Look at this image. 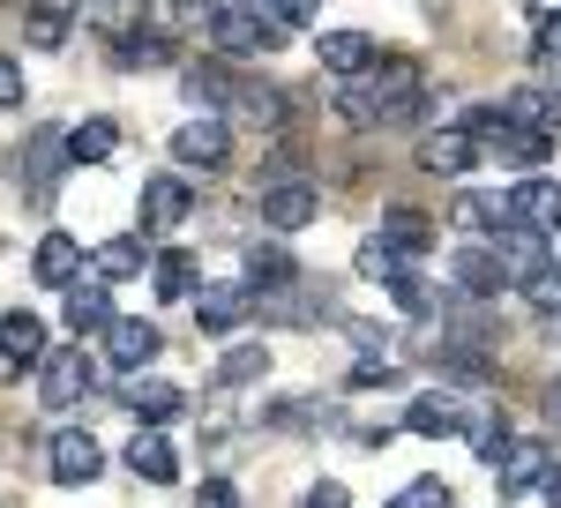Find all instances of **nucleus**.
Segmentation results:
<instances>
[{"label": "nucleus", "mask_w": 561, "mask_h": 508, "mask_svg": "<svg viewBox=\"0 0 561 508\" xmlns=\"http://www.w3.org/2000/svg\"><path fill=\"white\" fill-rule=\"evenodd\" d=\"M479 158H486V150L472 142V127H434V135H420V172L465 180V172H472Z\"/></svg>", "instance_id": "10"}, {"label": "nucleus", "mask_w": 561, "mask_h": 508, "mask_svg": "<svg viewBox=\"0 0 561 508\" xmlns=\"http://www.w3.org/2000/svg\"><path fill=\"white\" fill-rule=\"evenodd\" d=\"M31 277H38L45 292H68V285H83V240H76V232H45L38 254H31Z\"/></svg>", "instance_id": "14"}, {"label": "nucleus", "mask_w": 561, "mask_h": 508, "mask_svg": "<svg viewBox=\"0 0 561 508\" xmlns=\"http://www.w3.org/2000/svg\"><path fill=\"white\" fill-rule=\"evenodd\" d=\"M173 158L187 172H217L225 158H232V127H225V113H195V120L173 127Z\"/></svg>", "instance_id": "4"}, {"label": "nucleus", "mask_w": 561, "mask_h": 508, "mask_svg": "<svg viewBox=\"0 0 561 508\" xmlns=\"http://www.w3.org/2000/svg\"><path fill=\"white\" fill-rule=\"evenodd\" d=\"M486 158H502V165H517V172H539L547 158H554V127H539V120H502V135L486 142Z\"/></svg>", "instance_id": "9"}, {"label": "nucleus", "mask_w": 561, "mask_h": 508, "mask_svg": "<svg viewBox=\"0 0 561 508\" xmlns=\"http://www.w3.org/2000/svg\"><path fill=\"white\" fill-rule=\"evenodd\" d=\"M449 277H457V292H502V285H510L494 247H457L449 254Z\"/></svg>", "instance_id": "26"}, {"label": "nucleus", "mask_w": 561, "mask_h": 508, "mask_svg": "<svg viewBox=\"0 0 561 508\" xmlns=\"http://www.w3.org/2000/svg\"><path fill=\"white\" fill-rule=\"evenodd\" d=\"M128 471L142 478V486H173V478H180V457H173V441H165V426H135Z\"/></svg>", "instance_id": "18"}, {"label": "nucleus", "mask_w": 561, "mask_h": 508, "mask_svg": "<svg viewBox=\"0 0 561 508\" xmlns=\"http://www.w3.org/2000/svg\"><path fill=\"white\" fill-rule=\"evenodd\" d=\"M60 314H68L76 344H83V337H105V330L121 322V314H113V285H98V277H90V285H68V307H60Z\"/></svg>", "instance_id": "19"}, {"label": "nucleus", "mask_w": 561, "mask_h": 508, "mask_svg": "<svg viewBox=\"0 0 561 508\" xmlns=\"http://www.w3.org/2000/svg\"><path fill=\"white\" fill-rule=\"evenodd\" d=\"M285 90L277 83H232V97H225V120H248V127H262V135H277L285 127Z\"/></svg>", "instance_id": "17"}, {"label": "nucleus", "mask_w": 561, "mask_h": 508, "mask_svg": "<svg viewBox=\"0 0 561 508\" xmlns=\"http://www.w3.org/2000/svg\"><path fill=\"white\" fill-rule=\"evenodd\" d=\"M98 344H105V359H113L121 374H150V359L165 351V337H158V322H128V314H121V322H113V330H105Z\"/></svg>", "instance_id": "11"}, {"label": "nucleus", "mask_w": 561, "mask_h": 508, "mask_svg": "<svg viewBox=\"0 0 561 508\" xmlns=\"http://www.w3.org/2000/svg\"><path fill=\"white\" fill-rule=\"evenodd\" d=\"M389 307H397L404 322H420V314H434V285H427V277H412V269H404V277L389 285Z\"/></svg>", "instance_id": "37"}, {"label": "nucleus", "mask_w": 561, "mask_h": 508, "mask_svg": "<svg viewBox=\"0 0 561 508\" xmlns=\"http://www.w3.org/2000/svg\"><path fill=\"white\" fill-rule=\"evenodd\" d=\"M375 232H382L389 247H404V254L434 247V217L427 210H382V224H375Z\"/></svg>", "instance_id": "33"}, {"label": "nucleus", "mask_w": 561, "mask_h": 508, "mask_svg": "<svg viewBox=\"0 0 561 508\" xmlns=\"http://www.w3.org/2000/svg\"><path fill=\"white\" fill-rule=\"evenodd\" d=\"M60 150H68V165H105V158L121 150V127L113 120H76L60 135Z\"/></svg>", "instance_id": "25"}, {"label": "nucleus", "mask_w": 561, "mask_h": 508, "mask_svg": "<svg viewBox=\"0 0 561 508\" xmlns=\"http://www.w3.org/2000/svg\"><path fill=\"white\" fill-rule=\"evenodd\" d=\"M322 217V187L314 180H270L262 187V224L270 232H307Z\"/></svg>", "instance_id": "5"}, {"label": "nucleus", "mask_w": 561, "mask_h": 508, "mask_svg": "<svg viewBox=\"0 0 561 508\" xmlns=\"http://www.w3.org/2000/svg\"><path fill=\"white\" fill-rule=\"evenodd\" d=\"M90 381H98V367L83 359V344H60V351H45V367H38V396H45V412H68V404H83Z\"/></svg>", "instance_id": "3"}, {"label": "nucleus", "mask_w": 561, "mask_h": 508, "mask_svg": "<svg viewBox=\"0 0 561 508\" xmlns=\"http://www.w3.org/2000/svg\"><path fill=\"white\" fill-rule=\"evenodd\" d=\"M180 90H187V105H195V113H225V97H232V76H225L217 60H195V68L180 76Z\"/></svg>", "instance_id": "28"}, {"label": "nucleus", "mask_w": 561, "mask_h": 508, "mask_svg": "<svg viewBox=\"0 0 561 508\" xmlns=\"http://www.w3.org/2000/svg\"><path fill=\"white\" fill-rule=\"evenodd\" d=\"M15 8H23V0H15Z\"/></svg>", "instance_id": "47"}, {"label": "nucleus", "mask_w": 561, "mask_h": 508, "mask_svg": "<svg viewBox=\"0 0 561 508\" xmlns=\"http://www.w3.org/2000/svg\"><path fill=\"white\" fill-rule=\"evenodd\" d=\"M345 381H352V389H389V381H397V367H389V359H359Z\"/></svg>", "instance_id": "40"}, {"label": "nucleus", "mask_w": 561, "mask_h": 508, "mask_svg": "<svg viewBox=\"0 0 561 508\" xmlns=\"http://www.w3.org/2000/svg\"><path fill=\"white\" fill-rule=\"evenodd\" d=\"M142 262H150V240L121 232V240H98L90 247V277L98 285H121V277H142Z\"/></svg>", "instance_id": "22"}, {"label": "nucleus", "mask_w": 561, "mask_h": 508, "mask_svg": "<svg viewBox=\"0 0 561 508\" xmlns=\"http://www.w3.org/2000/svg\"><path fill=\"white\" fill-rule=\"evenodd\" d=\"M150 285H158V299H195V254L187 247L150 254Z\"/></svg>", "instance_id": "29"}, {"label": "nucleus", "mask_w": 561, "mask_h": 508, "mask_svg": "<svg viewBox=\"0 0 561 508\" xmlns=\"http://www.w3.org/2000/svg\"><path fill=\"white\" fill-rule=\"evenodd\" d=\"M502 210H510V224H524V232H547V240H554L561 187H554V180H510V195H502Z\"/></svg>", "instance_id": "12"}, {"label": "nucleus", "mask_w": 561, "mask_h": 508, "mask_svg": "<svg viewBox=\"0 0 561 508\" xmlns=\"http://www.w3.org/2000/svg\"><path fill=\"white\" fill-rule=\"evenodd\" d=\"M195 508H240L232 478H203V486H195Z\"/></svg>", "instance_id": "42"}, {"label": "nucleus", "mask_w": 561, "mask_h": 508, "mask_svg": "<svg viewBox=\"0 0 561 508\" xmlns=\"http://www.w3.org/2000/svg\"><path fill=\"white\" fill-rule=\"evenodd\" d=\"M121 404H128L142 426H165V419L187 412V389L165 381V374H121Z\"/></svg>", "instance_id": "8"}, {"label": "nucleus", "mask_w": 561, "mask_h": 508, "mask_svg": "<svg viewBox=\"0 0 561 508\" xmlns=\"http://www.w3.org/2000/svg\"><path fill=\"white\" fill-rule=\"evenodd\" d=\"M404 426H412V434H427V441H442V434H465V404H457L449 389H427V396H412Z\"/></svg>", "instance_id": "24"}, {"label": "nucleus", "mask_w": 561, "mask_h": 508, "mask_svg": "<svg viewBox=\"0 0 561 508\" xmlns=\"http://www.w3.org/2000/svg\"><path fill=\"white\" fill-rule=\"evenodd\" d=\"M300 508H352L345 478H322V486H307V501H300Z\"/></svg>", "instance_id": "41"}, {"label": "nucleus", "mask_w": 561, "mask_h": 508, "mask_svg": "<svg viewBox=\"0 0 561 508\" xmlns=\"http://www.w3.org/2000/svg\"><path fill=\"white\" fill-rule=\"evenodd\" d=\"M434 367H442V374L449 381H494V367H486V344H465V337H442L434 344Z\"/></svg>", "instance_id": "27"}, {"label": "nucleus", "mask_w": 561, "mask_h": 508, "mask_svg": "<svg viewBox=\"0 0 561 508\" xmlns=\"http://www.w3.org/2000/svg\"><path fill=\"white\" fill-rule=\"evenodd\" d=\"M60 165H68L60 127H31V142L15 150V187H23L31 210H53V195H60Z\"/></svg>", "instance_id": "1"}, {"label": "nucleus", "mask_w": 561, "mask_h": 508, "mask_svg": "<svg viewBox=\"0 0 561 508\" xmlns=\"http://www.w3.org/2000/svg\"><path fill=\"white\" fill-rule=\"evenodd\" d=\"M173 15H187V23H210L217 0H173Z\"/></svg>", "instance_id": "44"}, {"label": "nucleus", "mask_w": 561, "mask_h": 508, "mask_svg": "<svg viewBox=\"0 0 561 508\" xmlns=\"http://www.w3.org/2000/svg\"><path fill=\"white\" fill-rule=\"evenodd\" d=\"M539 501H547V508H561V471H547V486H539Z\"/></svg>", "instance_id": "45"}, {"label": "nucleus", "mask_w": 561, "mask_h": 508, "mask_svg": "<svg viewBox=\"0 0 561 508\" xmlns=\"http://www.w3.org/2000/svg\"><path fill=\"white\" fill-rule=\"evenodd\" d=\"M83 23L105 45H121V38H135V31L150 23V0H83Z\"/></svg>", "instance_id": "23"}, {"label": "nucleus", "mask_w": 561, "mask_h": 508, "mask_svg": "<svg viewBox=\"0 0 561 508\" xmlns=\"http://www.w3.org/2000/svg\"><path fill=\"white\" fill-rule=\"evenodd\" d=\"M465 441H472L479 464H502L510 457V419L502 412H465Z\"/></svg>", "instance_id": "32"}, {"label": "nucleus", "mask_w": 561, "mask_h": 508, "mask_svg": "<svg viewBox=\"0 0 561 508\" xmlns=\"http://www.w3.org/2000/svg\"><path fill=\"white\" fill-rule=\"evenodd\" d=\"M255 285H293V254H285V240H248V292Z\"/></svg>", "instance_id": "30"}, {"label": "nucleus", "mask_w": 561, "mask_h": 508, "mask_svg": "<svg viewBox=\"0 0 561 508\" xmlns=\"http://www.w3.org/2000/svg\"><path fill=\"white\" fill-rule=\"evenodd\" d=\"M173 60V38L165 31H135V38L113 45V68H128V76H142V68H165Z\"/></svg>", "instance_id": "31"}, {"label": "nucleus", "mask_w": 561, "mask_h": 508, "mask_svg": "<svg viewBox=\"0 0 561 508\" xmlns=\"http://www.w3.org/2000/svg\"><path fill=\"white\" fill-rule=\"evenodd\" d=\"M547 419L561 426V381H547Z\"/></svg>", "instance_id": "46"}, {"label": "nucleus", "mask_w": 561, "mask_h": 508, "mask_svg": "<svg viewBox=\"0 0 561 508\" xmlns=\"http://www.w3.org/2000/svg\"><path fill=\"white\" fill-rule=\"evenodd\" d=\"M0 113H23V60L0 53Z\"/></svg>", "instance_id": "39"}, {"label": "nucleus", "mask_w": 561, "mask_h": 508, "mask_svg": "<svg viewBox=\"0 0 561 508\" xmlns=\"http://www.w3.org/2000/svg\"><path fill=\"white\" fill-rule=\"evenodd\" d=\"M314 60H322L337 83H352V76H367L382 53H375V38H367V31H314Z\"/></svg>", "instance_id": "16"}, {"label": "nucleus", "mask_w": 561, "mask_h": 508, "mask_svg": "<svg viewBox=\"0 0 561 508\" xmlns=\"http://www.w3.org/2000/svg\"><path fill=\"white\" fill-rule=\"evenodd\" d=\"M45 464H53L60 486H98L105 449H98V434H83V426H60V434H53V449H45Z\"/></svg>", "instance_id": "6"}, {"label": "nucleus", "mask_w": 561, "mask_h": 508, "mask_svg": "<svg viewBox=\"0 0 561 508\" xmlns=\"http://www.w3.org/2000/svg\"><path fill=\"white\" fill-rule=\"evenodd\" d=\"M76 15H83V0H23V38L38 53H53V45H68Z\"/></svg>", "instance_id": "21"}, {"label": "nucleus", "mask_w": 561, "mask_h": 508, "mask_svg": "<svg viewBox=\"0 0 561 508\" xmlns=\"http://www.w3.org/2000/svg\"><path fill=\"white\" fill-rule=\"evenodd\" d=\"M531 53H539V60L561 76V15H547V23H539V45H531Z\"/></svg>", "instance_id": "43"}, {"label": "nucleus", "mask_w": 561, "mask_h": 508, "mask_svg": "<svg viewBox=\"0 0 561 508\" xmlns=\"http://www.w3.org/2000/svg\"><path fill=\"white\" fill-rule=\"evenodd\" d=\"M389 508H449V478H412Z\"/></svg>", "instance_id": "38"}, {"label": "nucleus", "mask_w": 561, "mask_h": 508, "mask_svg": "<svg viewBox=\"0 0 561 508\" xmlns=\"http://www.w3.org/2000/svg\"><path fill=\"white\" fill-rule=\"evenodd\" d=\"M135 217H142V232H150V240L180 232V224L195 217V180H187V172H150V180H142V195H135Z\"/></svg>", "instance_id": "2"}, {"label": "nucleus", "mask_w": 561, "mask_h": 508, "mask_svg": "<svg viewBox=\"0 0 561 508\" xmlns=\"http://www.w3.org/2000/svg\"><path fill=\"white\" fill-rule=\"evenodd\" d=\"M457 224H472V232H510V210H502V195H457Z\"/></svg>", "instance_id": "36"}, {"label": "nucleus", "mask_w": 561, "mask_h": 508, "mask_svg": "<svg viewBox=\"0 0 561 508\" xmlns=\"http://www.w3.org/2000/svg\"><path fill=\"white\" fill-rule=\"evenodd\" d=\"M502 478H494V494H502V508L524 501L531 486H547V471H554V457H547V441H510V457H502Z\"/></svg>", "instance_id": "13"}, {"label": "nucleus", "mask_w": 561, "mask_h": 508, "mask_svg": "<svg viewBox=\"0 0 561 508\" xmlns=\"http://www.w3.org/2000/svg\"><path fill=\"white\" fill-rule=\"evenodd\" d=\"M270 374V344H232L225 359H217V389H248V381Z\"/></svg>", "instance_id": "34"}, {"label": "nucleus", "mask_w": 561, "mask_h": 508, "mask_svg": "<svg viewBox=\"0 0 561 508\" xmlns=\"http://www.w3.org/2000/svg\"><path fill=\"white\" fill-rule=\"evenodd\" d=\"M210 38L225 45V53H270V45H285V38H277V31L255 15V0H217Z\"/></svg>", "instance_id": "7"}, {"label": "nucleus", "mask_w": 561, "mask_h": 508, "mask_svg": "<svg viewBox=\"0 0 561 508\" xmlns=\"http://www.w3.org/2000/svg\"><path fill=\"white\" fill-rule=\"evenodd\" d=\"M248 314H255V292H248V285H203V292H195V322H203L210 337L240 330Z\"/></svg>", "instance_id": "20"}, {"label": "nucleus", "mask_w": 561, "mask_h": 508, "mask_svg": "<svg viewBox=\"0 0 561 508\" xmlns=\"http://www.w3.org/2000/svg\"><path fill=\"white\" fill-rule=\"evenodd\" d=\"M45 351H53V344H45V322L31 307H8V314H0V367L23 374V367H45Z\"/></svg>", "instance_id": "15"}, {"label": "nucleus", "mask_w": 561, "mask_h": 508, "mask_svg": "<svg viewBox=\"0 0 561 508\" xmlns=\"http://www.w3.org/2000/svg\"><path fill=\"white\" fill-rule=\"evenodd\" d=\"M404 262H412V254L389 247L382 232H367V240H359V277H375V285H397V277H404Z\"/></svg>", "instance_id": "35"}]
</instances>
